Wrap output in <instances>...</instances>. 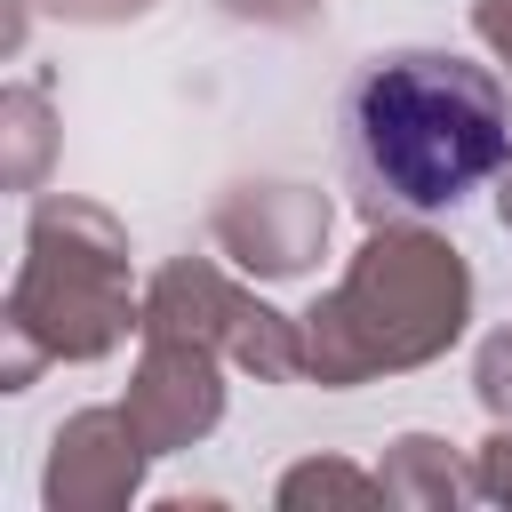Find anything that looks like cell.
<instances>
[{
    "mask_svg": "<svg viewBox=\"0 0 512 512\" xmlns=\"http://www.w3.org/2000/svg\"><path fill=\"white\" fill-rule=\"evenodd\" d=\"M512 160V96L456 48L368 56L344 88V168L376 216H448Z\"/></svg>",
    "mask_w": 512,
    "mask_h": 512,
    "instance_id": "6da1fadb",
    "label": "cell"
}]
</instances>
